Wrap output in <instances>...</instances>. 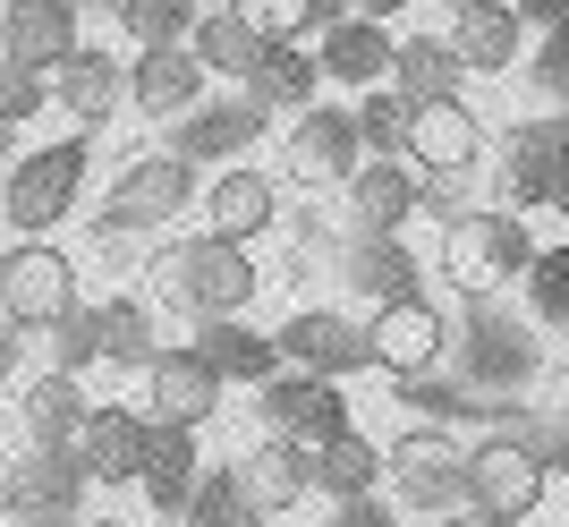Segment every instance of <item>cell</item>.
Returning <instances> with one entry per match:
<instances>
[{
    "label": "cell",
    "mask_w": 569,
    "mask_h": 527,
    "mask_svg": "<svg viewBox=\"0 0 569 527\" xmlns=\"http://www.w3.org/2000/svg\"><path fill=\"white\" fill-rule=\"evenodd\" d=\"M77 307V256L60 239H9L0 247V324L9 332H43L51 315Z\"/></svg>",
    "instance_id": "8992f818"
},
{
    "label": "cell",
    "mask_w": 569,
    "mask_h": 527,
    "mask_svg": "<svg viewBox=\"0 0 569 527\" xmlns=\"http://www.w3.org/2000/svg\"><path fill=\"white\" fill-rule=\"evenodd\" d=\"M366 358H375V375H391V384H426L433 366L451 358V315L433 307L426 289H408L391 307H366Z\"/></svg>",
    "instance_id": "ba28073f"
},
{
    "label": "cell",
    "mask_w": 569,
    "mask_h": 527,
    "mask_svg": "<svg viewBox=\"0 0 569 527\" xmlns=\"http://www.w3.org/2000/svg\"><path fill=\"white\" fill-rule=\"evenodd\" d=\"M196 358L213 366L221 384H247L256 391L263 375H281V349H272V332H256L247 315H221V324H196V340H188Z\"/></svg>",
    "instance_id": "4dcf8cb0"
},
{
    "label": "cell",
    "mask_w": 569,
    "mask_h": 527,
    "mask_svg": "<svg viewBox=\"0 0 569 527\" xmlns=\"http://www.w3.org/2000/svg\"><path fill=\"white\" fill-rule=\"evenodd\" d=\"M323 264H332V281L349 289V298H366V307H391V298H408V289L426 281V256H408V239H382V230H340Z\"/></svg>",
    "instance_id": "2e32d148"
},
{
    "label": "cell",
    "mask_w": 569,
    "mask_h": 527,
    "mask_svg": "<svg viewBox=\"0 0 569 527\" xmlns=\"http://www.w3.org/2000/svg\"><path fill=\"white\" fill-rule=\"evenodd\" d=\"M238 18L256 26L263 43H307V0H238Z\"/></svg>",
    "instance_id": "b9f144b4"
},
{
    "label": "cell",
    "mask_w": 569,
    "mask_h": 527,
    "mask_svg": "<svg viewBox=\"0 0 569 527\" xmlns=\"http://www.w3.org/2000/svg\"><path fill=\"white\" fill-rule=\"evenodd\" d=\"M485 145H493V128L476 120V102L442 95V102H417V111H408L400 162L408 170H476V162H485Z\"/></svg>",
    "instance_id": "e0dca14e"
},
{
    "label": "cell",
    "mask_w": 569,
    "mask_h": 527,
    "mask_svg": "<svg viewBox=\"0 0 569 527\" xmlns=\"http://www.w3.org/2000/svg\"><path fill=\"white\" fill-rule=\"evenodd\" d=\"M247 145H256V111H247V102H230V111L196 102L188 128H170V153H179V162H204V153H238V162H247Z\"/></svg>",
    "instance_id": "e575fe53"
},
{
    "label": "cell",
    "mask_w": 569,
    "mask_h": 527,
    "mask_svg": "<svg viewBox=\"0 0 569 527\" xmlns=\"http://www.w3.org/2000/svg\"><path fill=\"white\" fill-rule=\"evenodd\" d=\"M196 468H204V434H188V426H153V443H144V459H137V494H144V510H153V527L179 519V503H188Z\"/></svg>",
    "instance_id": "83f0119b"
},
{
    "label": "cell",
    "mask_w": 569,
    "mask_h": 527,
    "mask_svg": "<svg viewBox=\"0 0 569 527\" xmlns=\"http://www.w3.org/2000/svg\"><path fill=\"white\" fill-rule=\"evenodd\" d=\"M382 86L417 111V102L459 95V60H451V43H442V34H391V77H382Z\"/></svg>",
    "instance_id": "1f68e13d"
},
{
    "label": "cell",
    "mask_w": 569,
    "mask_h": 527,
    "mask_svg": "<svg viewBox=\"0 0 569 527\" xmlns=\"http://www.w3.org/2000/svg\"><path fill=\"white\" fill-rule=\"evenodd\" d=\"M204 86H213V77L188 60V43H153V51L128 60V111H144L153 128H179L196 102H204Z\"/></svg>",
    "instance_id": "7402d4cb"
},
{
    "label": "cell",
    "mask_w": 569,
    "mask_h": 527,
    "mask_svg": "<svg viewBox=\"0 0 569 527\" xmlns=\"http://www.w3.org/2000/svg\"><path fill=\"white\" fill-rule=\"evenodd\" d=\"M263 289L256 247L213 239V230H179L144 256V307L153 315H188V324H221V315H247Z\"/></svg>",
    "instance_id": "6da1fadb"
},
{
    "label": "cell",
    "mask_w": 569,
    "mask_h": 527,
    "mask_svg": "<svg viewBox=\"0 0 569 527\" xmlns=\"http://www.w3.org/2000/svg\"><path fill=\"white\" fill-rule=\"evenodd\" d=\"M519 77L545 111H569V18L545 26V43H536V60H519Z\"/></svg>",
    "instance_id": "ab89813d"
},
{
    "label": "cell",
    "mask_w": 569,
    "mask_h": 527,
    "mask_svg": "<svg viewBox=\"0 0 569 527\" xmlns=\"http://www.w3.org/2000/svg\"><path fill=\"white\" fill-rule=\"evenodd\" d=\"M0 443H9V400H0Z\"/></svg>",
    "instance_id": "db71d44e"
},
{
    "label": "cell",
    "mask_w": 569,
    "mask_h": 527,
    "mask_svg": "<svg viewBox=\"0 0 569 527\" xmlns=\"http://www.w3.org/2000/svg\"><path fill=\"white\" fill-rule=\"evenodd\" d=\"M332 196H340V221H349V230L400 239L408 221H417V170H408V162H375V153H366Z\"/></svg>",
    "instance_id": "cb8c5ba5"
},
{
    "label": "cell",
    "mask_w": 569,
    "mask_h": 527,
    "mask_svg": "<svg viewBox=\"0 0 569 527\" xmlns=\"http://www.w3.org/2000/svg\"><path fill=\"white\" fill-rule=\"evenodd\" d=\"M315 77L323 86H349V95H375L391 77V26L382 18H340L315 34Z\"/></svg>",
    "instance_id": "4316f807"
},
{
    "label": "cell",
    "mask_w": 569,
    "mask_h": 527,
    "mask_svg": "<svg viewBox=\"0 0 569 527\" xmlns=\"http://www.w3.org/2000/svg\"><path fill=\"white\" fill-rule=\"evenodd\" d=\"M536 417H545V426L569 443V349L545 366V384H536Z\"/></svg>",
    "instance_id": "7bdbcfd3"
},
{
    "label": "cell",
    "mask_w": 569,
    "mask_h": 527,
    "mask_svg": "<svg viewBox=\"0 0 569 527\" xmlns=\"http://www.w3.org/2000/svg\"><path fill=\"white\" fill-rule=\"evenodd\" d=\"M552 213L569 221V162H561V179H552Z\"/></svg>",
    "instance_id": "f907efd6"
},
{
    "label": "cell",
    "mask_w": 569,
    "mask_h": 527,
    "mask_svg": "<svg viewBox=\"0 0 569 527\" xmlns=\"http://www.w3.org/2000/svg\"><path fill=\"white\" fill-rule=\"evenodd\" d=\"M256 426L263 434H289V443H323V434L349 426V384H332V375H263L256 384Z\"/></svg>",
    "instance_id": "5bb4252c"
},
{
    "label": "cell",
    "mask_w": 569,
    "mask_h": 527,
    "mask_svg": "<svg viewBox=\"0 0 569 527\" xmlns=\"http://www.w3.org/2000/svg\"><path fill=\"white\" fill-rule=\"evenodd\" d=\"M459 434L442 426H400L382 443V485H391V510H417V519H442L459 503Z\"/></svg>",
    "instance_id": "9c48e42d"
},
{
    "label": "cell",
    "mask_w": 569,
    "mask_h": 527,
    "mask_svg": "<svg viewBox=\"0 0 569 527\" xmlns=\"http://www.w3.org/2000/svg\"><path fill=\"white\" fill-rule=\"evenodd\" d=\"M238 494L263 510V519H289V510H307V443H289V434H256V443H238L230 459Z\"/></svg>",
    "instance_id": "ffe728a7"
},
{
    "label": "cell",
    "mask_w": 569,
    "mask_h": 527,
    "mask_svg": "<svg viewBox=\"0 0 569 527\" xmlns=\"http://www.w3.org/2000/svg\"><path fill=\"white\" fill-rule=\"evenodd\" d=\"M569 162V111H527V120L501 128L493 145V196L501 213H536V205H552V179H561Z\"/></svg>",
    "instance_id": "52a82bcc"
},
{
    "label": "cell",
    "mask_w": 569,
    "mask_h": 527,
    "mask_svg": "<svg viewBox=\"0 0 569 527\" xmlns=\"http://www.w3.org/2000/svg\"><path fill=\"white\" fill-rule=\"evenodd\" d=\"M332 527H408V519L382 494H366V503H332Z\"/></svg>",
    "instance_id": "ee69618b"
},
{
    "label": "cell",
    "mask_w": 569,
    "mask_h": 527,
    "mask_svg": "<svg viewBox=\"0 0 569 527\" xmlns=\"http://www.w3.org/2000/svg\"><path fill=\"white\" fill-rule=\"evenodd\" d=\"M451 60L459 77H510L519 69V43H527V26L510 18V0H459L451 9Z\"/></svg>",
    "instance_id": "484cf974"
},
{
    "label": "cell",
    "mask_w": 569,
    "mask_h": 527,
    "mask_svg": "<svg viewBox=\"0 0 569 527\" xmlns=\"http://www.w3.org/2000/svg\"><path fill=\"white\" fill-rule=\"evenodd\" d=\"M18 375H26V332L0 324V384H18Z\"/></svg>",
    "instance_id": "f6af8a7d"
},
{
    "label": "cell",
    "mask_w": 569,
    "mask_h": 527,
    "mask_svg": "<svg viewBox=\"0 0 569 527\" xmlns=\"http://www.w3.org/2000/svg\"><path fill=\"white\" fill-rule=\"evenodd\" d=\"M510 18L519 26H552V18H569V0H510Z\"/></svg>",
    "instance_id": "bcb514c9"
},
{
    "label": "cell",
    "mask_w": 569,
    "mask_h": 527,
    "mask_svg": "<svg viewBox=\"0 0 569 527\" xmlns=\"http://www.w3.org/2000/svg\"><path fill=\"white\" fill-rule=\"evenodd\" d=\"M0 153H9V128H0Z\"/></svg>",
    "instance_id": "11a10c76"
},
{
    "label": "cell",
    "mask_w": 569,
    "mask_h": 527,
    "mask_svg": "<svg viewBox=\"0 0 569 527\" xmlns=\"http://www.w3.org/2000/svg\"><path fill=\"white\" fill-rule=\"evenodd\" d=\"M77 43H86V18H77L69 0H0V60L51 77Z\"/></svg>",
    "instance_id": "ac0fdd59"
},
{
    "label": "cell",
    "mask_w": 569,
    "mask_h": 527,
    "mask_svg": "<svg viewBox=\"0 0 569 527\" xmlns=\"http://www.w3.org/2000/svg\"><path fill=\"white\" fill-rule=\"evenodd\" d=\"M433 527H510V519H493V510H476V503H451Z\"/></svg>",
    "instance_id": "c3c4849f"
},
{
    "label": "cell",
    "mask_w": 569,
    "mask_h": 527,
    "mask_svg": "<svg viewBox=\"0 0 569 527\" xmlns=\"http://www.w3.org/2000/svg\"><path fill=\"white\" fill-rule=\"evenodd\" d=\"M43 102L51 86L34 69H18V60H0V128H26V120H43Z\"/></svg>",
    "instance_id": "60d3db41"
},
{
    "label": "cell",
    "mask_w": 569,
    "mask_h": 527,
    "mask_svg": "<svg viewBox=\"0 0 569 527\" xmlns=\"http://www.w3.org/2000/svg\"><path fill=\"white\" fill-rule=\"evenodd\" d=\"M170 527H272L263 519L256 503H247V494H238V477H230V459H204V468H196V485H188V503H179V519Z\"/></svg>",
    "instance_id": "836d02e7"
},
{
    "label": "cell",
    "mask_w": 569,
    "mask_h": 527,
    "mask_svg": "<svg viewBox=\"0 0 569 527\" xmlns=\"http://www.w3.org/2000/svg\"><path fill=\"white\" fill-rule=\"evenodd\" d=\"M527 289V315H536V332L569 340V247H536V264L519 272Z\"/></svg>",
    "instance_id": "d590c367"
},
{
    "label": "cell",
    "mask_w": 569,
    "mask_h": 527,
    "mask_svg": "<svg viewBox=\"0 0 569 527\" xmlns=\"http://www.w3.org/2000/svg\"><path fill=\"white\" fill-rule=\"evenodd\" d=\"M281 179L263 162H221L204 188H196V230H213V239H238V247H256L281 230Z\"/></svg>",
    "instance_id": "8fae6325"
},
{
    "label": "cell",
    "mask_w": 569,
    "mask_h": 527,
    "mask_svg": "<svg viewBox=\"0 0 569 527\" xmlns=\"http://www.w3.org/2000/svg\"><path fill=\"white\" fill-rule=\"evenodd\" d=\"M94 503V485L77 468V451H18L0 468V519L9 527H77Z\"/></svg>",
    "instance_id": "30bf717a"
},
{
    "label": "cell",
    "mask_w": 569,
    "mask_h": 527,
    "mask_svg": "<svg viewBox=\"0 0 569 527\" xmlns=\"http://www.w3.org/2000/svg\"><path fill=\"white\" fill-rule=\"evenodd\" d=\"M144 443H153L144 408H128V400H94L69 451H77V468H86V485H137V459H144Z\"/></svg>",
    "instance_id": "44dd1931"
},
{
    "label": "cell",
    "mask_w": 569,
    "mask_h": 527,
    "mask_svg": "<svg viewBox=\"0 0 569 527\" xmlns=\"http://www.w3.org/2000/svg\"><path fill=\"white\" fill-rule=\"evenodd\" d=\"M307 494H323V503H366V494H382V443L375 434H323L307 451Z\"/></svg>",
    "instance_id": "f1b7e54d"
},
{
    "label": "cell",
    "mask_w": 569,
    "mask_h": 527,
    "mask_svg": "<svg viewBox=\"0 0 569 527\" xmlns=\"http://www.w3.org/2000/svg\"><path fill=\"white\" fill-rule=\"evenodd\" d=\"M238 102L256 120H298L307 102H323V77H315V51L307 43H263L238 77Z\"/></svg>",
    "instance_id": "603a6c76"
},
{
    "label": "cell",
    "mask_w": 569,
    "mask_h": 527,
    "mask_svg": "<svg viewBox=\"0 0 569 527\" xmlns=\"http://www.w3.org/2000/svg\"><path fill=\"white\" fill-rule=\"evenodd\" d=\"M357 18V0H307V34H323V26Z\"/></svg>",
    "instance_id": "7dc6e473"
},
{
    "label": "cell",
    "mask_w": 569,
    "mask_h": 527,
    "mask_svg": "<svg viewBox=\"0 0 569 527\" xmlns=\"http://www.w3.org/2000/svg\"><path fill=\"white\" fill-rule=\"evenodd\" d=\"M69 9H77V18H111L119 0H69Z\"/></svg>",
    "instance_id": "816d5d0a"
},
{
    "label": "cell",
    "mask_w": 569,
    "mask_h": 527,
    "mask_svg": "<svg viewBox=\"0 0 569 527\" xmlns=\"http://www.w3.org/2000/svg\"><path fill=\"white\" fill-rule=\"evenodd\" d=\"M86 170H94V128L26 145L18 162H9V179H0V230H9V239H51V230L77 213Z\"/></svg>",
    "instance_id": "277c9868"
},
{
    "label": "cell",
    "mask_w": 569,
    "mask_h": 527,
    "mask_svg": "<svg viewBox=\"0 0 569 527\" xmlns=\"http://www.w3.org/2000/svg\"><path fill=\"white\" fill-rule=\"evenodd\" d=\"M86 384L77 375H51V366H34L18 384V400H9V426L26 434V451H69L77 443V426H86Z\"/></svg>",
    "instance_id": "d4e9b609"
},
{
    "label": "cell",
    "mask_w": 569,
    "mask_h": 527,
    "mask_svg": "<svg viewBox=\"0 0 569 527\" xmlns=\"http://www.w3.org/2000/svg\"><path fill=\"white\" fill-rule=\"evenodd\" d=\"M442 9H459V0H442Z\"/></svg>",
    "instance_id": "9f6ffc18"
},
{
    "label": "cell",
    "mask_w": 569,
    "mask_h": 527,
    "mask_svg": "<svg viewBox=\"0 0 569 527\" xmlns=\"http://www.w3.org/2000/svg\"><path fill=\"white\" fill-rule=\"evenodd\" d=\"M400 9H408V0H357V18H382V26L400 18Z\"/></svg>",
    "instance_id": "681fc988"
},
{
    "label": "cell",
    "mask_w": 569,
    "mask_h": 527,
    "mask_svg": "<svg viewBox=\"0 0 569 527\" xmlns=\"http://www.w3.org/2000/svg\"><path fill=\"white\" fill-rule=\"evenodd\" d=\"M43 86L77 128H111L119 111H128V60H111V43H77Z\"/></svg>",
    "instance_id": "d6986e66"
},
{
    "label": "cell",
    "mask_w": 569,
    "mask_h": 527,
    "mask_svg": "<svg viewBox=\"0 0 569 527\" xmlns=\"http://www.w3.org/2000/svg\"><path fill=\"white\" fill-rule=\"evenodd\" d=\"M77 527H128V519H94V510H86V519H77Z\"/></svg>",
    "instance_id": "f5cc1de1"
},
{
    "label": "cell",
    "mask_w": 569,
    "mask_h": 527,
    "mask_svg": "<svg viewBox=\"0 0 569 527\" xmlns=\"http://www.w3.org/2000/svg\"><path fill=\"white\" fill-rule=\"evenodd\" d=\"M357 162H366V145H357V120L340 102H307V111L281 128V170L298 188H340Z\"/></svg>",
    "instance_id": "9a60e30c"
},
{
    "label": "cell",
    "mask_w": 569,
    "mask_h": 527,
    "mask_svg": "<svg viewBox=\"0 0 569 527\" xmlns=\"http://www.w3.org/2000/svg\"><path fill=\"white\" fill-rule=\"evenodd\" d=\"M137 384H144V391H137L144 426H188V434L213 426V417H221V391H230L213 366L196 358V349H170V340L153 349V366H144Z\"/></svg>",
    "instance_id": "4fadbf2b"
},
{
    "label": "cell",
    "mask_w": 569,
    "mask_h": 527,
    "mask_svg": "<svg viewBox=\"0 0 569 527\" xmlns=\"http://www.w3.org/2000/svg\"><path fill=\"white\" fill-rule=\"evenodd\" d=\"M527 264H536L527 221L501 213V205H468L459 221H442V247H433L426 272H442V281H451V298L485 307V298H501V289H519Z\"/></svg>",
    "instance_id": "3957f363"
},
{
    "label": "cell",
    "mask_w": 569,
    "mask_h": 527,
    "mask_svg": "<svg viewBox=\"0 0 569 527\" xmlns=\"http://www.w3.org/2000/svg\"><path fill=\"white\" fill-rule=\"evenodd\" d=\"M272 349H281L289 375H332V384L375 375V358H366V324L340 315V307H289L281 324H272Z\"/></svg>",
    "instance_id": "7c38bea8"
},
{
    "label": "cell",
    "mask_w": 569,
    "mask_h": 527,
    "mask_svg": "<svg viewBox=\"0 0 569 527\" xmlns=\"http://www.w3.org/2000/svg\"><path fill=\"white\" fill-rule=\"evenodd\" d=\"M349 120H357V145H366L375 162H400V145H408V102L391 95V86L357 95V102H349Z\"/></svg>",
    "instance_id": "74e56055"
},
{
    "label": "cell",
    "mask_w": 569,
    "mask_h": 527,
    "mask_svg": "<svg viewBox=\"0 0 569 527\" xmlns=\"http://www.w3.org/2000/svg\"><path fill=\"white\" fill-rule=\"evenodd\" d=\"M196 188H204V170L179 162V153H137V162L111 170V196H102L94 230H111V239H162V230H179V213H196Z\"/></svg>",
    "instance_id": "5b68a950"
},
{
    "label": "cell",
    "mask_w": 569,
    "mask_h": 527,
    "mask_svg": "<svg viewBox=\"0 0 569 527\" xmlns=\"http://www.w3.org/2000/svg\"><path fill=\"white\" fill-rule=\"evenodd\" d=\"M569 443L536 417V426H501V434H485V443H468L459 451V503H476V510H493V519H536L545 510V494H552V459H561Z\"/></svg>",
    "instance_id": "7a4b0ae2"
},
{
    "label": "cell",
    "mask_w": 569,
    "mask_h": 527,
    "mask_svg": "<svg viewBox=\"0 0 569 527\" xmlns=\"http://www.w3.org/2000/svg\"><path fill=\"white\" fill-rule=\"evenodd\" d=\"M153 349H162V315L144 307L137 289L94 298V366H111V375H144Z\"/></svg>",
    "instance_id": "f546056e"
},
{
    "label": "cell",
    "mask_w": 569,
    "mask_h": 527,
    "mask_svg": "<svg viewBox=\"0 0 569 527\" xmlns=\"http://www.w3.org/2000/svg\"><path fill=\"white\" fill-rule=\"evenodd\" d=\"M256 51H263V34L238 18V9H196V26H188V60H196L204 77H230V86H238Z\"/></svg>",
    "instance_id": "d6a6232c"
},
{
    "label": "cell",
    "mask_w": 569,
    "mask_h": 527,
    "mask_svg": "<svg viewBox=\"0 0 569 527\" xmlns=\"http://www.w3.org/2000/svg\"><path fill=\"white\" fill-rule=\"evenodd\" d=\"M34 340H43V366H51V375H77V384H86V366H94V307L77 298V307L51 315Z\"/></svg>",
    "instance_id": "f35d334b"
},
{
    "label": "cell",
    "mask_w": 569,
    "mask_h": 527,
    "mask_svg": "<svg viewBox=\"0 0 569 527\" xmlns=\"http://www.w3.org/2000/svg\"><path fill=\"white\" fill-rule=\"evenodd\" d=\"M111 26H119V34H128L137 51H153V43H188L196 0H119V9H111Z\"/></svg>",
    "instance_id": "8d00e7d4"
},
{
    "label": "cell",
    "mask_w": 569,
    "mask_h": 527,
    "mask_svg": "<svg viewBox=\"0 0 569 527\" xmlns=\"http://www.w3.org/2000/svg\"><path fill=\"white\" fill-rule=\"evenodd\" d=\"M0 247H9V230H0Z\"/></svg>",
    "instance_id": "6f0895ef"
}]
</instances>
